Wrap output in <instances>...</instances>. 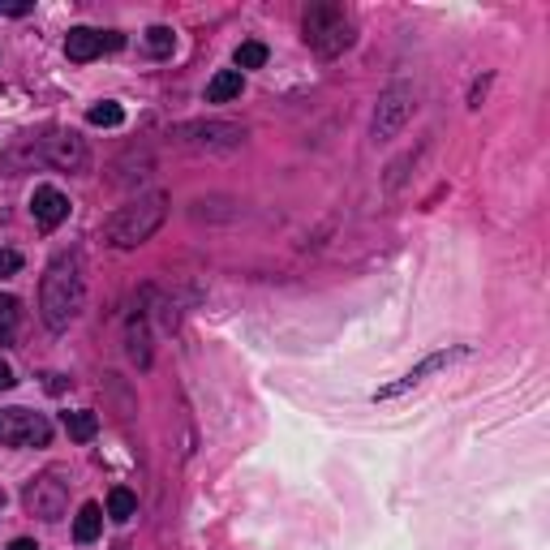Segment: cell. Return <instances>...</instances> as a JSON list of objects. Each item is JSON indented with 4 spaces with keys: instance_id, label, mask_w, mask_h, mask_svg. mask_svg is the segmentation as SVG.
Masks as SVG:
<instances>
[{
    "instance_id": "obj_1",
    "label": "cell",
    "mask_w": 550,
    "mask_h": 550,
    "mask_svg": "<svg viewBox=\"0 0 550 550\" xmlns=\"http://www.w3.org/2000/svg\"><path fill=\"white\" fill-rule=\"evenodd\" d=\"M86 306V271H82V254L65 250L56 254L48 271L39 280V318L48 331H69L78 323V314Z\"/></svg>"
},
{
    "instance_id": "obj_2",
    "label": "cell",
    "mask_w": 550,
    "mask_h": 550,
    "mask_svg": "<svg viewBox=\"0 0 550 550\" xmlns=\"http://www.w3.org/2000/svg\"><path fill=\"white\" fill-rule=\"evenodd\" d=\"M168 220V198L164 194H138L125 207H117L104 220V241L112 250H138L142 241H151Z\"/></svg>"
},
{
    "instance_id": "obj_3",
    "label": "cell",
    "mask_w": 550,
    "mask_h": 550,
    "mask_svg": "<svg viewBox=\"0 0 550 550\" xmlns=\"http://www.w3.org/2000/svg\"><path fill=\"white\" fill-rule=\"evenodd\" d=\"M301 39L323 56V61H336L357 43V26H353V13L336 5V0H318L301 13Z\"/></svg>"
},
{
    "instance_id": "obj_4",
    "label": "cell",
    "mask_w": 550,
    "mask_h": 550,
    "mask_svg": "<svg viewBox=\"0 0 550 550\" xmlns=\"http://www.w3.org/2000/svg\"><path fill=\"white\" fill-rule=\"evenodd\" d=\"M69 486H74L69 469H61V465L43 469V473L31 477V482H26V490H22L26 512L39 516V520H61L65 508H69Z\"/></svg>"
},
{
    "instance_id": "obj_5",
    "label": "cell",
    "mask_w": 550,
    "mask_h": 550,
    "mask_svg": "<svg viewBox=\"0 0 550 550\" xmlns=\"http://www.w3.org/2000/svg\"><path fill=\"white\" fill-rule=\"evenodd\" d=\"M417 112V91L409 82H392L387 91L379 95V104H374V117H370V138L374 142H392L404 125L413 121Z\"/></svg>"
},
{
    "instance_id": "obj_6",
    "label": "cell",
    "mask_w": 550,
    "mask_h": 550,
    "mask_svg": "<svg viewBox=\"0 0 550 550\" xmlns=\"http://www.w3.org/2000/svg\"><path fill=\"white\" fill-rule=\"evenodd\" d=\"M177 142L185 151L224 155V151H237L245 142V125H237V121H194V125L177 129Z\"/></svg>"
},
{
    "instance_id": "obj_7",
    "label": "cell",
    "mask_w": 550,
    "mask_h": 550,
    "mask_svg": "<svg viewBox=\"0 0 550 550\" xmlns=\"http://www.w3.org/2000/svg\"><path fill=\"white\" fill-rule=\"evenodd\" d=\"M465 357H473V349L469 344H452V349H439V353H430V357H422L417 366L409 370V374H400L396 383H387V387H379L374 392V400H396V396H404V392H413V387H422L430 374H439V370H452L456 361H465Z\"/></svg>"
},
{
    "instance_id": "obj_8",
    "label": "cell",
    "mask_w": 550,
    "mask_h": 550,
    "mask_svg": "<svg viewBox=\"0 0 550 550\" xmlns=\"http://www.w3.org/2000/svg\"><path fill=\"white\" fill-rule=\"evenodd\" d=\"M0 443L5 447H48L52 422L31 409H0Z\"/></svg>"
},
{
    "instance_id": "obj_9",
    "label": "cell",
    "mask_w": 550,
    "mask_h": 550,
    "mask_svg": "<svg viewBox=\"0 0 550 550\" xmlns=\"http://www.w3.org/2000/svg\"><path fill=\"white\" fill-rule=\"evenodd\" d=\"M35 159H39V164H48V168H61V172H86L91 151H86V142L74 134V129H61V134L39 138Z\"/></svg>"
},
{
    "instance_id": "obj_10",
    "label": "cell",
    "mask_w": 550,
    "mask_h": 550,
    "mask_svg": "<svg viewBox=\"0 0 550 550\" xmlns=\"http://www.w3.org/2000/svg\"><path fill=\"white\" fill-rule=\"evenodd\" d=\"M31 215L39 228H56L69 220V198L56 190V185H39V190L31 194Z\"/></svg>"
},
{
    "instance_id": "obj_11",
    "label": "cell",
    "mask_w": 550,
    "mask_h": 550,
    "mask_svg": "<svg viewBox=\"0 0 550 550\" xmlns=\"http://www.w3.org/2000/svg\"><path fill=\"white\" fill-rule=\"evenodd\" d=\"M99 52H104V31H91V26H74V31L65 35V56H69V61L86 65V61H95Z\"/></svg>"
},
{
    "instance_id": "obj_12",
    "label": "cell",
    "mask_w": 550,
    "mask_h": 550,
    "mask_svg": "<svg viewBox=\"0 0 550 550\" xmlns=\"http://www.w3.org/2000/svg\"><path fill=\"white\" fill-rule=\"evenodd\" d=\"M245 91V74L237 69H220L211 82H207V104H228V99H237Z\"/></svg>"
},
{
    "instance_id": "obj_13",
    "label": "cell",
    "mask_w": 550,
    "mask_h": 550,
    "mask_svg": "<svg viewBox=\"0 0 550 550\" xmlns=\"http://www.w3.org/2000/svg\"><path fill=\"white\" fill-rule=\"evenodd\" d=\"M99 529H104V508H99V503H82L78 516H74V538L82 546H91L99 538Z\"/></svg>"
},
{
    "instance_id": "obj_14",
    "label": "cell",
    "mask_w": 550,
    "mask_h": 550,
    "mask_svg": "<svg viewBox=\"0 0 550 550\" xmlns=\"http://www.w3.org/2000/svg\"><path fill=\"white\" fill-rule=\"evenodd\" d=\"M65 430L74 443H91L95 430H99V417L91 409H78V413H65Z\"/></svg>"
},
{
    "instance_id": "obj_15",
    "label": "cell",
    "mask_w": 550,
    "mask_h": 550,
    "mask_svg": "<svg viewBox=\"0 0 550 550\" xmlns=\"http://www.w3.org/2000/svg\"><path fill=\"white\" fill-rule=\"evenodd\" d=\"M18 318H22V301L5 293L0 297V349L13 344V336H18Z\"/></svg>"
},
{
    "instance_id": "obj_16",
    "label": "cell",
    "mask_w": 550,
    "mask_h": 550,
    "mask_svg": "<svg viewBox=\"0 0 550 550\" xmlns=\"http://www.w3.org/2000/svg\"><path fill=\"white\" fill-rule=\"evenodd\" d=\"M134 512H138V495H134V490H125V486L112 490V495H108V512H104V516H112L117 525H125V520L134 516Z\"/></svg>"
},
{
    "instance_id": "obj_17",
    "label": "cell",
    "mask_w": 550,
    "mask_h": 550,
    "mask_svg": "<svg viewBox=\"0 0 550 550\" xmlns=\"http://www.w3.org/2000/svg\"><path fill=\"white\" fill-rule=\"evenodd\" d=\"M233 65H237V74L241 69H263L267 65V43H241V48L233 52Z\"/></svg>"
},
{
    "instance_id": "obj_18",
    "label": "cell",
    "mask_w": 550,
    "mask_h": 550,
    "mask_svg": "<svg viewBox=\"0 0 550 550\" xmlns=\"http://www.w3.org/2000/svg\"><path fill=\"white\" fill-rule=\"evenodd\" d=\"M129 357H134L138 366H151V349H147V323H142V318H134V323H129Z\"/></svg>"
},
{
    "instance_id": "obj_19",
    "label": "cell",
    "mask_w": 550,
    "mask_h": 550,
    "mask_svg": "<svg viewBox=\"0 0 550 550\" xmlns=\"http://www.w3.org/2000/svg\"><path fill=\"white\" fill-rule=\"evenodd\" d=\"M86 121H91V125H104V129H117V125L125 121V108L112 104V99H104V104H95L91 112H86Z\"/></svg>"
},
{
    "instance_id": "obj_20",
    "label": "cell",
    "mask_w": 550,
    "mask_h": 550,
    "mask_svg": "<svg viewBox=\"0 0 550 550\" xmlns=\"http://www.w3.org/2000/svg\"><path fill=\"white\" fill-rule=\"evenodd\" d=\"M172 48H177V35H172L168 26H151V31H147V52L151 56H172Z\"/></svg>"
},
{
    "instance_id": "obj_21",
    "label": "cell",
    "mask_w": 550,
    "mask_h": 550,
    "mask_svg": "<svg viewBox=\"0 0 550 550\" xmlns=\"http://www.w3.org/2000/svg\"><path fill=\"white\" fill-rule=\"evenodd\" d=\"M22 271V254L18 250H0V280H9V275Z\"/></svg>"
},
{
    "instance_id": "obj_22",
    "label": "cell",
    "mask_w": 550,
    "mask_h": 550,
    "mask_svg": "<svg viewBox=\"0 0 550 550\" xmlns=\"http://www.w3.org/2000/svg\"><path fill=\"white\" fill-rule=\"evenodd\" d=\"M31 9V0H0V18H26Z\"/></svg>"
},
{
    "instance_id": "obj_23",
    "label": "cell",
    "mask_w": 550,
    "mask_h": 550,
    "mask_svg": "<svg viewBox=\"0 0 550 550\" xmlns=\"http://www.w3.org/2000/svg\"><path fill=\"white\" fill-rule=\"evenodd\" d=\"M13 383H18V379H13V366H9L5 357H0V392H9Z\"/></svg>"
},
{
    "instance_id": "obj_24",
    "label": "cell",
    "mask_w": 550,
    "mask_h": 550,
    "mask_svg": "<svg viewBox=\"0 0 550 550\" xmlns=\"http://www.w3.org/2000/svg\"><path fill=\"white\" fill-rule=\"evenodd\" d=\"M486 86H490V78L473 82V91H469V108H482V95H486Z\"/></svg>"
},
{
    "instance_id": "obj_25",
    "label": "cell",
    "mask_w": 550,
    "mask_h": 550,
    "mask_svg": "<svg viewBox=\"0 0 550 550\" xmlns=\"http://www.w3.org/2000/svg\"><path fill=\"white\" fill-rule=\"evenodd\" d=\"M117 48H125V35L121 31H104V52H117Z\"/></svg>"
},
{
    "instance_id": "obj_26",
    "label": "cell",
    "mask_w": 550,
    "mask_h": 550,
    "mask_svg": "<svg viewBox=\"0 0 550 550\" xmlns=\"http://www.w3.org/2000/svg\"><path fill=\"white\" fill-rule=\"evenodd\" d=\"M9 550H43V546L31 542V538H18V542H9Z\"/></svg>"
},
{
    "instance_id": "obj_27",
    "label": "cell",
    "mask_w": 550,
    "mask_h": 550,
    "mask_svg": "<svg viewBox=\"0 0 550 550\" xmlns=\"http://www.w3.org/2000/svg\"><path fill=\"white\" fill-rule=\"evenodd\" d=\"M0 508H5V490H0Z\"/></svg>"
}]
</instances>
